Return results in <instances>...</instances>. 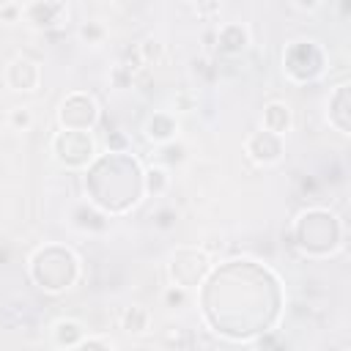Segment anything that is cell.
<instances>
[{"label": "cell", "mask_w": 351, "mask_h": 351, "mask_svg": "<svg viewBox=\"0 0 351 351\" xmlns=\"http://www.w3.org/2000/svg\"><path fill=\"white\" fill-rule=\"evenodd\" d=\"M8 3H14V0H0V8H5Z\"/></svg>", "instance_id": "obj_23"}, {"label": "cell", "mask_w": 351, "mask_h": 351, "mask_svg": "<svg viewBox=\"0 0 351 351\" xmlns=\"http://www.w3.org/2000/svg\"><path fill=\"white\" fill-rule=\"evenodd\" d=\"M244 154H247L255 165H261V167L277 165V162L282 159V154H285V137H280V134H274V132H266V129L252 132V134L244 140Z\"/></svg>", "instance_id": "obj_3"}, {"label": "cell", "mask_w": 351, "mask_h": 351, "mask_svg": "<svg viewBox=\"0 0 351 351\" xmlns=\"http://www.w3.org/2000/svg\"><path fill=\"white\" fill-rule=\"evenodd\" d=\"M80 348H118V343L115 340H110V337H90V335H85V340L80 343Z\"/></svg>", "instance_id": "obj_18"}, {"label": "cell", "mask_w": 351, "mask_h": 351, "mask_svg": "<svg viewBox=\"0 0 351 351\" xmlns=\"http://www.w3.org/2000/svg\"><path fill=\"white\" fill-rule=\"evenodd\" d=\"M217 47L222 55H241L250 47V27L241 22H225L217 30Z\"/></svg>", "instance_id": "obj_6"}, {"label": "cell", "mask_w": 351, "mask_h": 351, "mask_svg": "<svg viewBox=\"0 0 351 351\" xmlns=\"http://www.w3.org/2000/svg\"><path fill=\"white\" fill-rule=\"evenodd\" d=\"M321 3H324V0H293V5H296L299 11H304V14L318 11V8H321Z\"/></svg>", "instance_id": "obj_22"}, {"label": "cell", "mask_w": 351, "mask_h": 351, "mask_svg": "<svg viewBox=\"0 0 351 351\" xmlns=\"http://www.w3.org/2000/svg\"><path fill=\"white\" fill-rule=\"evenodd\" d=\"M93 137L88 132H77V129H63L52 137V154L60 165L66 167H82L93 159Z\"/></svg>", "instance_id": "obj_1"}, {"label": "cell", "mask_w": 351, "mask_h": 351, "mask_svg": "<svg viewBox=\"0 0 351 351\" xmlns=\"http://www.w3.org/2000/svg\"><path fill=\"white\" fill-rule=\"evenodd\" d=\"M170 189V173L167 167L162 165H151L145 173H143V192L151 195V197H159Z\"/></svg>", "instance_id": "obj_11"}, {"label": "cell", "mask_w": 351, "mask_h": 351, "mask_svg": "<svg viewBox=\"0 0 351 351\" xmlns=\"http://www.w3.org/2000/svg\"><path fill=\"white\" fill-rule=\"evenodd\" d=\"M219 5H222V0H192L195 14H197V16H203V19L214 16V14L219 11Z\"/></svg>", "instance_id": "obj_17"}, {"label": "cell", "mask_w": 351, "mask_h": 351, "mask_svg": "<svg viewBox=\"0 0 351 351\" xmlns=\"http://www.w3.org/2000/svg\"><path fill=\"white\" fill-rule=\"evenodd\" d=\"M49 335L58 348H80V343L85 340V326L74 318H58L49 326Z\"/></svg>", "instance_id": "obj_8"}, {"label": "cell", "mask_w": 351, "mask_h": 351, "mask_svg": "<svg viewBox=\"0 0 351 351\" xmlns=\"http://www.w3.org/2000/svg\"><path fill=\"white\" fill-rule=\"evenodd\" d=\"M162 55H165V44H162V41L145 38V41L140 44V58H143L145 66H156V63L162 60Z\"/></svg>", "instance_id": "obj_15"}, {"label": "cell", "mask_w": 351, "mask_h": 351, "mask_svg": "<svg viewBox=\"0 0 351 351\" xmlns=\"http://www.w3.org/2000/svg\"><path fill=\"white\" fill-rule=\"evenodd\" d=\"M176 219H178V214H176L173 208H159V211H156V217H154V222H156L162 230L173 228V225H176Z\"/></svg>", "instance_id": "obj_19"}, {"label": "cell", "mask_w": 351, "mask_h": 351, "mask_svg": "<svg viewBox=\"0 0 351 351\" xmlns=\"http://www.w3.org/2000/svg\"><path fill=\"white\" fill-rule=\"evenodd\" d=\"M5 126H8L11 132H27V129L33 126V110H30L27 104L11 107L8 115H5Z\"/></svg>", "instance_id": "obj_12"}, {"label": "cell", "mask_w": 351, "mask_h": 351, "mask_svg": "<svg viewBox=\"0 0 351 351\" xmlns=\"http://www.w3.org/2000/svg\"><path fill=\"white\" fill-rule=\"evenodd\" d=\"M22 14L33 22V27H49V25H58V19L66 14V8L58 0H33L30 5H25Z\"/></svg>", "instance_id": "obj_9"}, {"label": "cell", "mask_w": 351, "mask_h": 351, "mask_svg": "<svg viewBox=\"0 0 351 351\" xmlns=\"http://www.w3.org/2000/svg\"><path fill=\"white\" fill-rule=\"evenodd\" d=\"M3 80L16 93H33L41 85V66L36 60L25 58V55H16L14 60H8L5 71H3Z\"/></svg>", "instance_id": "obj_4"}, {"label": "cell", "mask_w": 351, "mask_h": 351, "mask_svg": "<svg viewBox=\"0 0 351 351\" xmlns=\"http://www.w3.org/2000/svg\"><path fill=\"white\" fill-rule=\"evenodd\" d=\"M16 16H22V8H19L16 3H8L5 8H0V19H3V22H14Z\"/></svg>", "instance_id": "obj_21"}, {"label": "cell", "mask_w": 351, "mask_h": 351, "mask_svg": "<svg viewBox=\"0 0 351 351\" xmlns=\"http://www.w3.org/2000/svg\"><path fill=\"white\" fill-rule=\"evenodd\" d=\"M80 38H82L85 44H90V47H101L104 38H107V27H104L101 22L90 19V22H85V25L80 27Z\"/></svg>", "instance_id": "obj_13"}, {"label": "cell", "mask_w": 351, "mask_h": 351, "mask_svg": "<svg viewBox=\"0 0 351 351\" xmlns=\"http://www.w3.org/2000/svg\"><path fill=\"white\" fill-rule=\"evenodd\" d=\"M77 115H80V129L88 132L96 121H99V104L93 101V96L82 93V90H74L69 93L63 101H60V110H58V123L63 129H74L77 126Z\"/></svg>", "instance_id": "obj_2"}, {"label": "cell", "mask_w": 351, "mask_h": 351, "mask_svg": "<svg viewBox=\"0 0 351 351\" xmlns=\"http://www.w3.org/2000/svg\"><path fill=\"white\" fill-rule=\"evenodd\" d=\"M121 329L126 335H145L151 329V313L143 307V304H132L121 313Z\"/></svg>", "instance_id": "obj_10"}, {"label": "cell", "mask_w": 351, "mask_h": 351, "mask_svg": "<svg viewBox=\"0 0 351 351\" xmlns=\"http://www.w3.org/2000/svg\"><path fill=\"white\" fill-rule=\"evenodd\" d=\"M107 148H110V154H123V151H126V140H123V134H121V132L107 134Z\"/></svg>", "instance_id": "obj_20"}, {"label": "cell", "mask_w": 351, "mask_h": 351, "mask_svg": "<svg viewBox=\"0 0 351 351\" xmlns=\"http://www.w3.org/2000/svg\"><path fill=\"white\" fill-rule=\"evenodd\" d=\"M186 288H181V285H167L165 291H162V304L167 307V310H181L184 304H186Z\"/></svg>", "instance_id": "obj_16"}, {"label": "cell", "mask_w": 351, "mask_h": 351, "mask_svg": "<svg viewBox=\"0 0 351 351\" xmlns=\"http://www.w3.org/2000/svg\"><path fill=\"white\" fill-rule=\"evenodd\" d=\"M261 129H266V132H274V134L285 137V134L293 129V110H291V104H288V101H282V99H271V101L263 107Z\"/></svg>", "instance_id": "obj_5"}, {"label": "cell", "mask_w": 351, "mask_h": 351, "mask_svg": "<svg viewBox=\"0 0 351 351\" xmlns=\"http://www.w3.org/2000/svg\"><path fill=\"white\" fill-rule=\"evenodd\" d=\"M159 159L165 162V165H181L184 159H186V145L184 143H176V140H170V143H162L159 145Z\"/></svg>", "instance_id": "obj_14"}, {"label": "cell", "mask_w": 351, "mask_h": 351, "mask_svg": "<svg viewBox=\"0 0 351 351\" xmlns=\"http://www.w3.org/2000/svg\"><path fill=\"white\" fill-rule=\"evenodd\" d=\"M143 132H145V137H148L151 143L162 145V143L176 140V134H178V121H176L173 112L159 110V112H154V115L143 123Z\"/></svg>", "instance_id": "obj_7"}]
</instances>
